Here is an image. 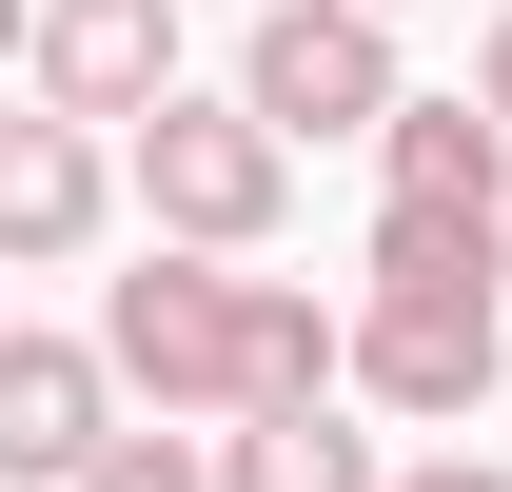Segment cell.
<instances>
[{
  "mask_svg": "<svg viewBox=\"0 0 512 492\" xmlns=\"http://www.w3.org/2000/svg\"><path fill=\"white\" fill-rule=\"evenodd\" d=\"M99 433H119V374H99V335H0V473H20V492H60Z\"/></svg>",
  "mask_w": 512,
  "mask_h": 492,
  "instance_id": "8",
  "label": "cell"
},
{
  "mask_svg": "<svg viewBox=\"0 0 512 492\" xmlns=\"http://www.w3.org/2000/svg\"><path fill=\"white\" fill-rule=\"evenodd\" d=\"M119 197L158 217V237H197V256H256L276 217H296V138L256 119V99H138L119 119Z\"/></svg>",
  "mask_w": 512,
  "mask_h": 492,
  "instance_id": "2",
  "label": "cell"
},
{
  "mask_svg": "<svg viewBox=\"0 0 512 492\" xmlns=\"http://www.w3.org/2000/svg\"><path fill=\"white\" fill-rule=\"evenodd\" d=\"M375 492H512L493 453H414V473H375Z\"/></svg>",
  "mask_w": 512,
  "mask_h": 492,
  "instance_id": "11",
  "label": "cell"
},
{
  "mask_svg": "<svg viewBox=\"0 0 512 492\" xmlns=\"http://www.w3.org/2000/svg\"><path fill=\"white\" fill-rule=\"evenodd\" d=\"M375 20H414V0H375Z\"/></svg>",
  "mask_w": 512,
  "mask_h": 492,
  "instance_id": "14",
  "label": "cell"
},
{
  "mask_svg": "<svg viewBox=\"0 0 512 492\" xmlns=\"http://www.w3.org/2000/svg\"><path fill=\"white\" fill-rule=\"evenodd\" d=\"M375 217L394 237H493L512 256V119L493 99H394L375 119Z\"/></svg>",
  "mask_w": 512,
  "mask_h": 492,
  "instance_id": "5",
  "label": "cell"
},
{
  "mask_svg": "<svg viewBox=\"0 0 512 492\" xmlns=\"http://www.w3.org/2000/svg\"><path fill=\"white\" fill-rule=\"evenodd\" d=\"M178 20H197V0H40V40H20V60H40L60 119L119 138L138 99H178Z\"/></svg>",
  "mask_w": 512,
  "mask_h": 492,
  "instance_id": "7",
  "label": "cell"
},
{
  "mask_svg": "<svg viewBox=\"0 0 512 492\" xmlns=\"http://www.w3.org/2000/svg\"><path fill=\"white\" fill-rule=\"evenodd\" d=\"M512 355V276H355V335H335V394H375V414L453 433L493 394Z\"/></svg>",
  "mask_w": 512,
  "mask_h": 492,
  "instance_id": "3",
  "label": "cell"
},
{
  "mask_svg": "<svg viewBox=\"0 0 512 492\" xmlns=\"http://www.w3.org/2000/svg\"><path fill=\"white\" fill-rule=\"evenodd\" d=\"M237 99H256L276 138H375L414 79H394V20H375V0H256Z\"/></svg>",
  "mask_w": 512,
  "mask_h": 492,
  "instance_id": "4",
  "label": "cell"
},
{
  "mask_svg": "<svg viewBox=\"0 0 512 492\" xmlns=\"http://www.w3.org/2000/svg\"><path fill=\"white\" fill-rule=\"evenodd\" d=\"M99 217H119V138L99 119H0V276H60V256H99Z\"/></svg>",
  "mask_w": 512,
  "mask_h": 492,
  "instance_id": "6",
  "label": "cell"
},
{
  "mask_svg": "<svg viewBox=\"0 0 512 492\" xmlns=\"http://www.w3.org/2000/svg\"><path fill=\"white\" fill-rule=\"evenodd\" d=\"M217 492H375V433L335 414V394H276V414H217Z\"/></svg>",
  "mask_w": 512,
  "mask_h": 492,
  "instance_id": "9",
  "label": "cell"
},
{
  "mask_svg": "<svg viewBox=\"0 0 512 492\" xmlns=\"http://www.w3.org/2000/svg\"><path fill=\"white\" fill-rule=\"evenodd\" d=\"M335 335H355V315H316L296 276H237V256H197V237H158L119 296H99V374L158 394L178 433L276 414V394H335Z\"/></svg>",
  "mask_w": 512,
  "mask_h": 492,
  "instance_id": "1",
  "label": "cell"
},
{
  "mask_svg": "<svg viewBox=\"0 0 512 492\" xmlns=\"http://www.w3.org/2000/svg\"><path fill=\"white\" fill-rule=\"evenodd\" d=\"M20 40H40V0H0V60H20Z\"/></svg>",
  "mask_w": 512,
  "mask_h": 492,
  "instance_id": "13",
  "label": "cell"
},
{
  "mask_svg": "<svg viewBox=\"0 0 512 492\" xmlns=\"http://www.w3.org/2000/svg\"><path fill=\"white\" fill-rule=\"evenodd\" d=\"M473 99H493V119H512V20H493V40H473Z\"/></svg>",
  "mask_w": 512,
  "mask_h": 492,
  "instance_id": "12",
  "label": "cell"
},
{
  "mask_svg": "<svg viewBox=\"0 0 512 492\" xmlns=\"http://www.w3.org/2000/svg\"><path fill=\"white\" fill-rule=\"evenodd\" d=\"M60 492H217V473H197V453H178V414H158V433H99Z\"/></svg>",
  "mask_w": 512,
  "mask_h": 492,
  "instance_id": "10",
  "label": "cell"
}]
</instances>
